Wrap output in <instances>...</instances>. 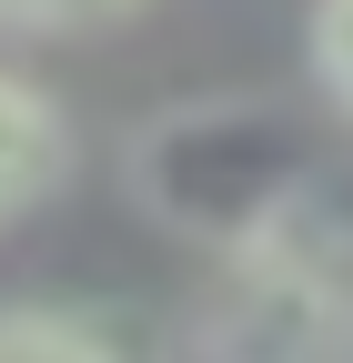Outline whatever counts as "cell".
I'll return each instance as SVG.
<instances>
[{"mask_svg":"<svg viewBox=\"0 0 353 363\" xmlns=\"http://www.w3.org/2000/svg\"><path fill=\"white\" fill-rule=\"evenodd\" d=\"M131 0H0L11 30H91V21H121Z\"/></svg>","mask_w":353,"mask_h":363,"instance_id":"cell-6","label":"cell"},{"mask_svg":"<svg viewBox=\"0 0 353 363\" xmlns=\"http://www.w3.org/2000/svg\"><path fill=\"white\" fill-rule=\"evenodd\" d=\"M61 162H71L61 111L40 101L30 81H11V71H0V222H11V212H30L40 192H51V182H61Z\"/></svg>","mask_w":353,"mask_h":363,"instance_id":"cell-3","label":"cell"},{"mask_svg":"<svg viewBox=\"0 0 353 363\" xmlns=\"http://www.w3.org/2000/svg\"><path fill=\"white\" fill-rule=\"evenodd\" d=\"M303 182H313V152L273 101H182L131 131V192H142L152 222L192 233L212 252L262 242L273 222L303 212Z\"/></svg>","mask_w":353,"mask_h":363,"instance_id":"cell-1","label":"cell"},{"mask_svg":"<svg viewBox=\"0 0 353 363\" xmlns=\"http://www.w3.org/2000/svg\"><path fill=\"white\" fill-rule=\"evenodd\" d=\"M131 343V323L81 303H0V363H121Z\"/></svg>","mask_w":353,"mask_h":363,"instance_id":"cell-4","label":"cell"},{"mask_svg":"<svg viewBox=\"0 0 353 363\" xmlns=\"http://www.w3.org/2000/svg\"><path fill=\"white\" fill-rule=\"evenodd\" d=\"M313 71L323 91L353 111V0H313Z\"/></svg>","mask_w":353,"mask_h":363,"instance_id":"cell-5","label":"cell"},{"mask_svg":"<svg viewBox=\"0 0 353 363\" xmlns=\"http://www.w3.org/2000/svg\"><path fill=\"white\" fill-rule=\"evenodd\" d=\"M202 363H353V252L313 222V202L223 252V283L202 303Z\"/></svg>","mask_w":353,"mask_h":363,"instance_id":"cell-2","label":"cell"}]
</instances>
